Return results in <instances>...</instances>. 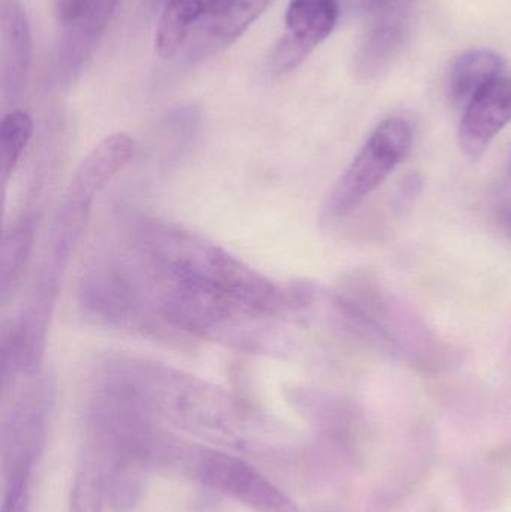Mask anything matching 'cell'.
Masks as SVG:
<instances>
[{
  "instance_id": "1",
  "label": "cell",
  "mask_w": 511,
  "mask_h": 512,
  "mask_svg": "<svg viewBox=\"0 0 511 512\" xmlns=\"http://www.w3.org/2000/svg\"><path fill=\"white\" fill-rule=\"evenodd\" d=\"M81 279V306L99 321L158 336L254 349L314 300L203 237L158 219L120 222Z\"/></svg>"
},
{
  "instance_id": "2",
  "label": "cell",
  "mask_w": 511,
  "mask_h": 512,
  "mask_svg": "<svg viewBox=\"0 0 511 512\" xmlns=\"http://www.w3.org/2000/svg\"><path fill=\"white\" fill-rule=\"evenodd\" d=\"M132 155L134 141L128 135L114 134L101 141L78 168L51 228L50 249L35 280L33 306L48 312L53 309L63 268L83 234L96 197Z\"/></svg>"
},
{
  "instance_id": "3",
  "label": "cell",
  "mask_w": 511,
  "mask_h": 512,
  "mask_svg": "<svg viewBox=\"0 0 511 512\" xmlns=\"http://www.w3.org/2000/svg\"><path fill=\"white\" fill-rule=\"evenodd\" d=\"M51 387L47 381L32 385L12 406L3 423V502L0 512H27L30 477L45 439Z\"/></svg>"
},
{
  "instance_id": "4",
  "label": "cell",
  "mask_w": 511,
  "mask_h": 512,
  "mask_svg": "<svg viewBox=\"0 0 511 512\" xmlns=\"http://www.w3.org/2000/svg\"><path fill=\"white\" fill-rule=\"evenodd\" d=\"M413 128L401 117L384 120L366 141L330 194L326 216L341 218L377 191L395 168L410 155Z\"/></svg>"
},
{
  "instance_id": "5",
  "label": "cell",
  "mask_w": 511,
  "mask_h": 512,
  "mask_svg": "<svg viewBox=\"0 0 511 512\" xmlns=\"http://www.w3.org/2000/svg\"><path fill=\"white\" fill-rule=\"evenodd\" d=\"M195 478L255 512H303L263 475L239 457L221 451L200 450L195 456Z\"/></svg>"
},
{
  "instance_id": "6",
  "label": "cell",
  "mask_w": 511,
  "mask_h": 512,
  "mask_svg": "<svg viewBox=\"0 0 511 512\" xmlns=\"http://www.w3.org/2000/svg\"><path fill=\"white\" fill-rule=\"evenodd\" d=\"M120 0H74L60 15L62 32L51 63V80L65 86L80 75L92 57Z\"/></svg>"
},
{
  "instance_id": "7",
  "label": "cell",
  "mask_w": 511,
  "mask_h": 512,
  "mask_svg": "<svg viewBox=\"0 0 511 512\" xmlns=\"http://www.w3.org/2000/svg\"><path fill=\"white\" fill-rule=\"evenodd\" d=\"M511 122V78L500 77L483 87L464 108L459 146L470 158H479Z\"/></svg>"
},
{
  "instance_id": "8",
  "label": "cell",
  "mask_w": 511,
  "mask_h": 512,
  "mask_svg": "<svg viewBox=\"0 0 511 512\" xmlns=\"http://www.w3.org/2000/svg\"><path fill=\"white\" fill-rule=\"evenodd\" d=\"M273 0H222L191 35L188 59L201 62L237 41Z\"/></svg>"
},
{
  "instance_id": "9",
  "label": "cell",
  "mask_w": 511,
  "mask_h": 512,
  "mask_svg": "<svg viewBox=\"0 0 511 512\" xmlns=\"http://www.w3.org/2000/svg\"><path fill=\"white\" fill-rule=\"evenodd\" d=\"M0 83L5 102H15L23 93L32 62V36L23 6L17 0H2L0 6Z\"/></svg>"
},
{
  "instance_id": "10",
  "label": "cell",
  "mask_w": 511,
  "mask_h": 512,
  "mask_svg": "<svg viewBox=\"0 0 511 512\" xmlns=\"http://www.w3.org/2000/svg\"><path fill=\"white\" fill-rule=\"evenodd\" d=\"M374 17L354 57V71L363 80L386 72L410 38V23L404 8L377 12Z\"/></svg>"
},
{
  "instance_id": "11",
  "label": "cell",
  "mask_w": 511,
  "mask_h": 512,
  "mask_svg": "<svg viewBox=\"0 0 511 512\" xmlns=\"http://www.w3.org/2000/svg\"><path fill=\"white\" fill-rule=\"evenodd\" d=\"M339 12L338 0H291L285 12L284 38L309 54L333 32Z\"/></svg>"
},
{
  "instance_id": "12",
  "label": "cell",
  "mask_w": 511,
  "mask_h": 512,
  "mask_svg": "<svg viewBox=\"0 0 511 512\" xmlns=\"http://www.w3.org/2000/svg\"><path fill=\"white\" fill-rule=\"evenodd\" d=\"M504 62L489 50H471L453 62L447 81V93L455 107L465 108L471 99L492 81L501 77Z\"/></svg>"
},
{
  "instance_id": "13",
  "label": "cell",
  "mask_w": 511,
  "mask_h": 512,
  "mask_svg": "<svg viewBox=\"0 0 511 512\" xmlns=\"http://www.w3.org/2000/svg\"><path fill=\"white\" fill-rule=\"evenodd\" d=\"M222 0H167L158 30L156 50L162 59H171L191 38L195 24L201 23Z\"/></svg>"
},
{
  "instance_id": "14",
  "label": "cell",
  "mask_w": 511,
  "mask_h": 512,
  "mask_svg": "<svg viewBox=\"0 0 511 512\" xmlns=\"http://www.w3.org/2000/svg\"><path fill=\"white\" fill-rule=\"evenodd\" d=\"M33 242V219L30 216L18 219L11 231L5 234L2 246V298L5 300L9 292L14 291L20 282L21 274L26 267Z\"/></svg>"
},
{
  "instance_id": "15",
  "label": "cell",
  "mask_w": 511,
  "mask_h": 512,
  "mask_svg": "<svg viewBox=\"0 0 511 512\" xmlns=\"http://www.w3.org/2000/svg\"><path fill=\"white\" fill-rule=\"evenodd\" d=\"M33 135V120L26 111L15 110L3 117L0 125V174L8 182Z\"/></svg>"
},
{
  "instance_id": "16",
  "label": "cell",
  "mask_w": 511,
  "mask_h": 512,
  "mask_svg": "<svg viewBox=\"0 0 511 512\" xmlns=\"http://www.w3.org/2000/svg\"><path fill=\"white\" fill-rule=\"evenodd\" d=\"M105 483L101 468L92 454L83 457L75 475L69 499V512H102Z\"/></svg>"
},
{
  "instance_id": "17",
  "label": "cell",
  "mask_w": 511,
  "mask_h": 512,
  "mask_svg": "<svg viewBox=\"0 0 511 512\" xmlns=\"http://www.w3.org/2000/svg\"><path fill=\"white\" fill-rule=\"evenodd\" d=\"M408 2L410 0H338L339 6L345 11L369 12L372 15L389 9L404 8Z\"/></svg>"
},
{
  "instance_id": "18",
  "label": "cell",
  "mask_w": 511,
  "mask_h": 512,
  "mask_svg": "<svg viewBox=\"0 0 511 512\" xmlns=\"http://www.w3.org/2000/svg\"><path fill=\"white\" fill-rule=\"evenodd\" d=\"M72 2H74V0H57V12H59V17L69 8Z\"/></svg>"
},
{
  "instance_id": "19",
  "label": "cell",
  "mask_w": 511,
  "mask_h": 512,
  "mask_svg": "<svg viewBox=\"0 0 511 512\" xmlns=\"http://www.w3.org/2000/svg\"><path fill=\"white\" fill-rule=\"evenodd\" d=\"M152 2L161 3V2H164V0H152Z\"/></svg>"
},
{
  "instance_id": "20",
  "label": "cell",
  "mask_w": 511,
  "mask_h": 512,
  "mask_svg": "<svg viewBox=\"0 0 511 512\" xmlns=\"http://www.w3.org/2000/svg\"><path fill=\"white\" fill-rule=\"evenodd\" d=\"M510 170H511V158H510Z\"/></svg>"
}]
</instances>
